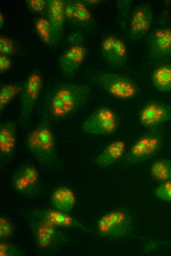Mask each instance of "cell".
Returning <instances> with one entry per match:
<instances>
[{
	"label": "cell",
	"instance_id": "6da1fadb",
	"mask_svg": "<svg viewBox=\"0 0 171 256\" xmlns=\"http://www.w3.org/2000/svg\"><path fill=\"white\" fill-rule=\"evenodd\" d=\"M90 94L87 86L61 83L51 92L45 111L49 118L63 120L74 114L85 103Z\"/></svg>",
	"mask_w": 171,
	"mask_h": 256
},
{
	"label": "cell",
	"instance_id": "7a4b0ae2",
	"mask_svg": "<svg viewBox=\"0 0 171 256\" xmlns=\"http://www.w3.org/2000/svg\"><path fill=\"white\" fill-rule=\"evenodd\" d=\"M45 111L38 124L26 137V144L31 155L40 163L51 162L56 157V143Z\"/></svg>",
	"mask_w": 171,
	"mask_h": 256
},
{
	"label": "cell",
	"instance_id": "3957f363",
	"mask_svg": "<svg viewBox=\"0 0 171 256\" xmlns=\"http://www.w3.org/2000/svg\"><path fill=\"white\" fill-rule=\"evenodd\" d=\"M163 141L162 131L156 128H150L141 135L126 151L123 158L127 165H133L145 161L160 151Z\"/></svg>",
	"mask_w": 171,
	"mask_h": 256
},
{
	"label": "cell",
	"instance_id": "277c9868",
	"mask_svg": "<svg viewBox=\"0 0 171 256\" xmlns=\"http://www.w3.org/2000/svg\"><path fill=\"white\" fill-rule=\"evenodd\" d=\"M134 220L126 211L116 209L102 216L98 220L96 229L101 236L119 238L129 235L133 230Z\"/></svg>",
	"mask_w": 171,
	"mask_h": 256
},
{
	"label": "cell",
	"instance_id": "5b68a950",
	"mask_svg": "<svg viewBox=\"0 0 171 256\" xmlns=\"http://www.w3.org/2000/svg\"><path fill=\"white\" fill-rule=\"evenodd\" d=\"M95 83L112 96L123 99L134 98L139 93L136 84L122 74L101 71L94 77Z\"/></svg>",
	"mask_w": 171,
	"mask_h": 256
},
{
	"label": "cell",
	"instance_id": "8992f818",
	"mask_svg": "<svg viewBox=\"0 0 171 256\" xmlns=\"http://www.w3.org/2000/svg\"><path fill=\"white\" fill-rule=\"evenodd\" d=\"M119 118L111 108L102 107L94 111L84 122L83 131L87 134L105 135L114 133L119 126Z\"/></svg>",
	"mask_w": 171,
	"mask_h": 256
},
{
	"label": "cell",
	"instance_id": "52a82bcc",
	"mask_svg": "<svg viewBox=\"0 0 171 256\" xmlns=\"http://www.w3.org/2000/svg\"><path fill=\"white\" fill-rule=\"evenodd\" d=\"M139 121L144 128H153L171 121V105L159 100L147 101L141 107Z\"/></svg>",
	"mask_w": 171,
	"mask_h": 256
},
{
	"label": "cell",
	"instance_id": "ba28073f",
	"mask_svg": "<svg viewBox=\"0 0 171 256\" xmlns=\"http://www.w3.org/2000/svg\"><path fill=\"white\" fill-rule=\"evenodd\" d=\"M43 86L42 76L37 72L31 73L26 79L20 98V112L23 119L27 120L31 116Z\"/></svg>",
	"mask_w": 171,
	"mask_h": 256
},
{
	"label": "cell",
	"instance_id": "9c48e42d",
	"mask_svg": "<svg viewBox=\"0 0 171 256\" xmlns=\"http://www.w3.org/2000/svg\"><path fill=\"white\" fill-rule=\"evenodd\" d=\"M153 19V11L148 4L141 3L137 5L133 10L130 18V38L133 40L142 38L150 29Z\"/></svg>",
	"mask_w": 171,
	"mask_h": 256
},
{
	"label": "cell",
	"instance_id": "30bf717a",
	"mask_svg": "<svg viewBox=\"0 0 171 256\" xmlns=\"http://www.w3.org/2000/svg\"><path fill=\"white\" fill-rule=\"evenodd\" d=\"M101 52L104 59L112 68H122L126 65L128 58L127 48L119 38L107 36L102 42Z\"/></svg>",
	"mask_w": 171,
	"mask_h": 256
},
{
	"label": "cell",
	"instance_id": "8fae6325",
	"mask_svg": "<svg viewBox=\"0 0 171 256\" xmlns=\"http://www.w3.org/2000/svg\"><path fill=\"white\" fill-rule=\"evenodd\" d=\"M12 183L14 189L18 192L24 195H31L39 187L38 171L34 165L26 164L15 171Z\"/></svg>",
	"mask_w": 171,
	"mask_h": 256
},
{
	"label": "cell",
	"instance_id": "7c38bea8",
	"mask_svg": "<svg viewBox=\"0 0 171 256\" xmlns=\"http://www.w3.org/2000/svg\"><path fill=\"white\" fill-rule=\"evenodd\" d=\"M86 54V48L82 45L75 44L69 47L59 60L61 71L67 77L73 76L83 63Z\"/></svg>",
	"mask_w": 171,
	"mask_h": 256
},
{
	"label": "cell",
	"instance_id": "4fadbf2b",
	"mask_svg": "<svg viewBox=\"0 0 171 256\" xmlns=\"http://www.w3.org/2000/svg\"><path fill=\"white\" fill-rule=\"evenodd\" d=\"M148 52L153 58L162 59L171 56V28H161L154 31L149 36L147 43Z\"/></svg>",
	"mask_w": 171,
	"mask_h": 256
},
{
	"label": "cell",
	"instance_id": "5bb4252c",
	"mask_svg": "<svg viewBox=\"0 0 171 256\" xmlns=\"http://www.w3.org/2000/svg\"><path fill=\"white\" fill-rule=\"evenodd\" d=\"M64 1L62 0H47V11L48 20L51 25L54 45L57 44L63 33L65 22L64 13Z\"/></svg>",
	"mask_w": 171,
	"mask_h": 256
},
{
	"label": "cell",
	"instance_id": "9a60e30c",
	"mask_svg": "<svg viewBox=\"0 0 171 256\" xmlns=\"http://www.w3.org/2000/svg\"><path fill=\"white\" fill-rule=\"evenodd\" d=\"M126 152V143L121 139H117L108 143L95 159L97 165L107 167L115 163Z\"/></svg>",
	"mask_w": 171,
	"mask_h": 256
},
{
	"label": "cell",
	"instance_id": "2e32d148",
	"mask_svg": "<svg viewBox=\"0 0 171 256\" xmlns=\"http://www.w3.org/2000/svg\"><path fill=\"white\" fill-rule=\"evenodd\" d=\"M16 124L14 121H8L0 125V154L9 157L16 147Z\"/></svg>",
	"mask_w": 171,
	"mask_h": 256
},
{
	"label": "cell",
	"instance_id": "e0dca14e",
	"mask_svg": "<svg viewBox=\"0 0 171 256\" xmlns=\"http://www.w3.org/2000/svg\"><path fill=\"white\" fill-rule=\"evenodd\" d=\"M51 200L55 209L67 213L75 205V197L70 189L64 187H59L52 192Z\"/></svg>",
	"mask_w": 171,
	"mask_h": 256
},
{
	"label": "cell",
	"instance_id": "ac0fdd59",
	"mask_svg": "<svg viewBox=\"0 0 171 256\" xmlns=\"http://www.w3.org/2000/svg\"><path fill=\"white\" fill-rule=\"evenodd\" d=\"M153 86L158 91L171 92V66L164 65L155 69L151 76Z\"/></svg>",
	"mask_w": 171,
	"mask_h": 256
},
{
	"label": "cell",
	"instance_id": "d6986e66",
	"mask_svg": "<svg viewBox=\"0 0 171 256\" xmlns=\"http://www.w3.org/2000/svg\"><path fill=\"white\" fill-rule=\"evenodd\" d=\"M149 173L154 180L160 183L171 180V160L160 158L152 163Z\"/></svg>",
	"mask_w": 171,
	"mask_h": 256
},
{
	"label": "cell",
	"instance_id": "ffe728a7",
	"mask_svg": "<svg viewBox=\"0 0 171 256\" xmlns=\"http://www.w3.org/2000/svg\"><path fill=\"white\" fill-rule=\"evenodd\" d=\"M44 223L53 226L75 227L80 226L72 217L56 209L48 210L43 214Z\"/></svg>",
	"mask_w": 171,
	"mask_h": 256
},
{
	"label": "cell",
	"instance_id": "44dd1931",
	"mask_svg": "<svg viewBox=\"0 0 171 256\" xmlns=\"http://www.w3.org/2000/svg\"><path fill=\"white\" fill-rule=\"evenodd\" d=\"M23 85L19 83H7L0 88V115L5 108L18 95L21 93Z\"/></svg>",
	"mask_w": 171,
	"mask_h": 256
},
{
	"label": "cell",
	"instance_id": "7402d4cb",
	"mask_svg": "<svg viewBox=\"0 0 171 256\" xmlns=\"http://www.w3.org/2000/svg\"><path fill=\"white\" fill-rule=\"evenodd\" d=\"M35 31L41 40L47 45H54V40L51 25L48 19L37 18L34 24Z\"/></svg>",
	"mask_w": 171,
	"mask_h": 256
},
{
	"label": "cell",
	"instance_id": "603a6c76",
	"mask_svg": "<svg viewBox=\"0 0 171 256\" xmlns=\"http://www.w3.org/2000/svg\"><path fill=\"white\" fill-rule=\"evenodd\" d=\"M91 19V14L86 5L80 0H73V12L72 22L81 25L88 24Z\"/></svg>",
	"mask_w": 171,
	"mask_h": 256
},
{
	"label": "cell",
	"instance_id": "cb8c5ba5",
	"mask_svg": "<svg viewBox=\"0 0 171 256\" xmlns=\"http://www.w3.org/2000/svg\"><path fill=\"white\" fill-rule=\"evenodd\" d=\"M43 224L38 229L39 243L41 246H47L52 243V238L55 235L53 226L43 223Z\"/></svg>",
	"mask_w": 171,
	"mask_h": 256
},
{
	"label": "cell",
	"instance_id": "d4e9b609",
	"mask_svg": "<svg viewBox=\"0 0 171 256\" xmlns=\"http://www.w3.org/2000/svg\"><path fill=\"white\" fill-rule=\"evenodd\" d=\"M154 194L160 199L171 202V180L160 183L154 190Z\"/></svg>",
	"mask_w": 171,
	"mask_h": 256
},
{
	"label": "cell",
	"instance_id": "484cf974",
	"mask_svg": "<svg viewBox=\"0 0 171 256\" xmlns=\"http://www.w3.org/2000/svg\"><path fill=\"white\" fill-rule=\"evenodd\" d=\"M15 44L11 39L5 36H0V54L11 56L15 53Z\"/></svg>",
	"mask_w": 171,
	"mask_h": 256
},
{
	"label": "cell",
	"instance_id": "4316f807",
	"mask_svg": "<svg viewBox=\"0 0 171 256\" xmlns=\"http://www.w3.org/2000/svg\"><path fill=\"white\" fill-rule=\"evenodd\" d=\"M13 226L12 224L5 217L0 218V238H7L13 233Z\"/></svg>",
	"mask_w": 171,
	"mask_h": 256
},
{
	"label": "cell",
	"instance_id": "83f0119b",
	"mask_svg": "<svg viewBox=\"0 0 171 256\" xmlns=\"http://www.w3.org/2000/svg\"><path fill=\"white\" fill-rule=\"evenodd\" d=\"M28 8L34 12H41L47 8L46 0H28L27 1Z\"/></svg>",
	"mask_w": 171,
	"mask_h": 256
},
{
	"label": "cell",
	"instance_id": "f1b7e54d",
	"mask_svg": "<svg viewBox=\"0 0 171 256\" xmlns=\"http://www.w3.org/2000/svg\"><path fill=\"white\" fill-rule=\"evenodd\" d=\"M16 249L10 244L1 243L0 244V255L12 256L16 254Z\"/></svg>",
	"mask_w": 171,
	"mask_h": 256
},
{
	"label": "cell",
	"instance_id": "f546056e",
	"mask_svg": "<svg viewBox=\"0 0 171 256\" xmlns=\"http://www.w3.org/2000/svg\"><path fill=\"white\" fill-rule=\"evenodd\" d=\"M11 61L7 56L0 54V72H4L11 66Z\"/></svg>",
	"mask_w": 171,
	"mask_h": 256
},
{
	"label": "cell",
	"instance_id": "4dcf8cb0",
	"mask_svg": "<svg viewBox=\"0 0 171 256\" xmlns=\"http://www.w3.org/2000/svg\"><path fill=\"white\" fill-rule=\"evenodd\" d=\"M73 12V0L64 1V13L65 19L72 22Z\"/></svg>",
	"mask_w": 171,
	"mask_h": 256
},
{
	"label": "cell",
	"instance_id": "1f68e13d",
	"mask_svg": "<svg viewBox=\"0 0 171 256\" xmlns=\"http://www.w3.org/2000/svg\"><path fill=\"white\" fill-rule=\"evenodd\" d=\"M4 23V16L3 14L1 12L0 14V29L3 27Z\"/></svg>",
	"mask_w": 171,
	"mask_h": 256
}]
</instances>
